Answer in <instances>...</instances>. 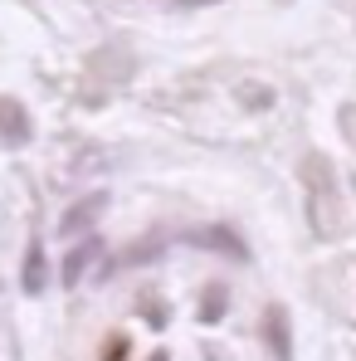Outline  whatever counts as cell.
Wrapping results in <instances>:
<instances>
[{
  "instance_id": "1",
  "label": "cell",
  "mask_w": 356,
  "mask_h": 361,
  "mask_svg": "<svg viewBox=\"0 0 356 361\" xmlns=\"http://www.w3.org/2000/svg\"><path fill=\"white\" fill-rule=\"evenodd\" d=\"M103 210H108V190H88V195L68 200V210L59 215V235H63V240H83V235H93V225L103 220Z\"/></svg>"
},
{
  "instance_id": "8",
  "label": "cell",
  "mask_w": 356,
  "mask_h": 361,
  "mask_svg": "<svg viewBox=\"0 0 356 361\" xmlns=\"http://www.w3.org/2000/svg\"><path fill=\"white\" fill-rule=\"evenodd\" d=\"M98 361H127V337H113L108 347H103V357Z\"/></svg>"
},
{
  "instance_id": "2",
  "label": "cell",
  "mask_w": 356,
  "mask_h": 361,
  "mask_svg": "<svg viewBox=\"0 0 356 361\" xmlns=\"http://www.w3.org/2000/svg\"><path fill=\"white\" fill-rule=\"evenodd\" d=\"M30 137H35V118H30V108H25L20 98L0 93V142H5L10 152H20V147H30Z\"/></svg>"
},
{
  "instance_id": "9",
  "label": "cell",
  "mask_w": 356,
  "mask_h": 361,
  "mask_svg": "<svg viewBox=\"0 0 356 361\" xmlns=\"http://www.w3.org/2000/svg\"><path fill=\"white\" fill-rule=\"evenodd\" d=\"M147 361H171V357H166V352H152V357H147Z\"/></svg>"
},
{
  "instance_id": "7",
  "label": "cell",
  "mask_w": 356,
  "mask_h": 361,
  "mask_svg": "<svg viewBox=\"0 0 356 361\" xmlns=\"http://www.w3.org/2000/svg\"><path fill=\"white\" fill-rule=\"evenodd\" d=\"M225 307H230L225 283H205V293H200V322H220V317H225Z\"/></svg>"
},
{
  "instance_id": "3",
  "label": "cell",
  "mask_w": 356,
  "mask_h": 361,
  "mask_svg": "<svg viewBox=\"0 0 356 361\" xmlns=\"http://www.w3.org/2000/svg\"><path fill=\"white\" fill-rule=\"evenodd\" d=\"M98 254H103V240H98V235L68 240V254H63V264H59V279H63V288H78V283L88 279V269L98 264Z\"/></svg>"
},
{
  "instance_id": "4",
  "label": "cell",
  "mask_w": 356,
  "mask_h": 361,
  "mask_svg": "<svg viewBox=\"0 0 356 361\" xmlns=\"http://www.w3.org/2000/svg\"><path fill=\"white\" fill-rule=\"evenodd\" d=\"M185 244H195V249H210V254H225V259H235L244 264L249 259V244L239 240L235 230H225V225H205V230H190Z\"/></svg>"
},
{
  "instance_id": "5",
  "label": "cell",
  "mask_w": 356,
  "mask_h": 361,
  "mask_svg": "<svg viewBox=\"0 0 356 361\" xmlns=\"http://www.w3.org/2000/svg\"><path fill=\"white\" fill-rule=\"evenodd\" d=\"M264 347L274 361H293V327H288V307H269L264 312Z\"/></svg>"
},
{
  "instance_id": "6",
  "label": "cell",
  "mask_w": 356,
  "mask_h": 361,
  "mask_svg": "<svg viewBox=\"0 0 356 361\" xmlns=\"http://www.w3.org/2000/svg\"><path fill=\"white\" fill-rule=\"evenodd\" d=\"M20 288H25L30 298H39V293L49 288V254H44L39 240L25 244V259H20Z\"/></svg>"
}]
</instances>
